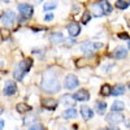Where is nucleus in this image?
<instances>
[{"label": "nucleus", "instance_id": "obj_5", "mask_svg": "<svg viewBox=\"0 0 130 130\" xmlns=\"http://www.w3.org/2000/svg\"><path fill=\"white\" fill-rule=\"evenodd\" d=\"M17 9H18V12L21 13V16L25 17V18H30V17L32 16V13H34V9H32V7H31L30 4H27V3H21V4H18Z\"/></svg>", "mask_w": 130, "mask_h": 130}, {"label": "nucleus", "instance_id": "obj_11", "mask_svg": "<svg viewBox=\"0 0 130 130\" xmlns=\"http://www.w3.org/2000/svg\"><path fill=\"white\" fill-rule=\"evenodd\" d=\"M43 107H46L47 109H50V111H55L56 108H57V100H55V99H52V98H47V99H43Z\"/></svg>", "mask_w": 130, "mask_h": 130}, {"label": "nucleus", "instance_id": "obj_24", "mask_svg": "<svg viewBox=\"0 0 130 130\" xmlns=\"http://www.w3.org/2000/svg\"><path fill=\"white\" fill-rule=\"evenodd\" d=\"M56 7H57V3L56 2H48V3L44 4V7H43V8H44V10H53Z\"/></svg>", "mask_w": 130, "mask_h": 130}, {"label": "nucleus", "instance_id": "obj_7", "mask_svg": "<svg viewBox=\"0 0 130 130\" xmlns=\"http://www.w3.org/2000/svg\"><path fill=\"white\" fill-rule=\"evenodd\" d=\"M72 98H73L74 100H77V102H86V100L90 99V94H89L87 90L81 89V90H78L77 92L72 94Z\"/></svg>", "mask_w": 130, "mask_h": 130}, {"label": "nucleus", "instance_id": "obj_23", "mask_svg": "<svg viewBox=\"0 0 130 130\" xmlns=\"http://www.w3.org/2000/svg\"><path fill=\"white\" fill-rule=\"evenodd\" d=\"M116 7L118 8V9H126L127 7H129V3L127 2H125V0H117L116 2Z\"/></svg>", "mask_w": 130, "mask_h": 130}, {"label": "nucleus", "instance_id": "obj_27", "mask_svg": "<svg viewBox=\"0 0 130 130\" xmlns=\"http://www.w3.org/2000/svg\"><path fill=\"white\" fill-rule=\"evenodd\" d=\"M52 20H53V14L52 13H47L44 16V21H52Z\"/></svg>", "mask_w": 130, "mask_h": 130}, {"label": "nucleus", "instance_id": "obj_28", "mask_svg": "<svg viewBox=\"0 0 130 130\" xmlns=\"http://www.w3.org/2000/svg\"><path fill=\"white\" fill-rule=\"evenodd\" d=\"M0 129H4V120L0 121Z\"/></svg>", "mask_w": 130, "mask_h": 130}, {"label": "nucleus", "instance_id": "obj_30", "mask_svg": "<svg viewBox=\"0 0 130 130\" xmlns=\"http://www.w3.org/2000/svg\"><path fill=\"white\" fill-rule=\"evenodd\" d=\"M127 47H129V50H130V39H127Z\"/></svg>", "mask_w": 130, "mask_h": 130}, {"label": "nucleus", "instance_id": "obj_29", "mask_svg": "<svg viewBox=\"0 0 130 130\" xmlns=\"http://www.w3.org/2000/svg\"><path fill=\"white\" fill-rule=\"evenodd\" d=\"M118 37H120V38H124V39H125V38H127V35H126V34H118Z\"/></svg>", "mask_w": 130, "mask_h": 130}, {"label": "nucleus", "instance_id": "obj_16", "mask_svg": "<svg viewBox=\"0 0 130 130\" xmlns=\"http://www.w3.org/2000/svg\"><path fill=\"white\" fill-rule=\"evenodd\" d=\"M91 10H92V14H94L95 17H102V16L104 14V12H103V9H102V7H100L99 3H95V4L92 5Z\"/></svg>", "mask_w": 130, "mask_h": 130}, {"label": "nucleus", "instance_id": "obj_13", "mask_svg": "<svg viewBox=\"0 0 130 130\" xmlns=\"http://www.w3.org/2000/svg\"><path fill=\"white\" fill-rule=\"evenodd\" d=\"M113 56H115L117 60H122V59H125V57L127 56V50L124 48V47H118V48H116Z\"/></svg>", "mask_w": 130, "mask_h": 130}, {"label": "nucleus", "instance_id": "obj_33", "mask_svg": "<svg viewBox=\"0 0 130 130\" xmlns=\"http://www.w3.org/2000/svg\"><path fill=\"white\" fill-rule=\"evenodd\" d=\"M129 4H130V0H129Z\"/></svg>", "mask_w": 130, "mask_h": 130}, {"label": "nucleus", "instance_id": "obj_21", "mask_svg": "<svg viewBox=\"0 0 130 130\" xmlns=\"http://www.w3.org/2000/svg\"><path fill=\"white\" fill-rule=\"evenodd\" d=\"M16 109H17L18 113H26L27 111L31 109V107H30V105H26V104H24V103H20V104H17Z\"/></svg>", "mask_w": 130, "mask_h": 130}, {"label": "nucleus", "instance_id": "obj_2", "mask_svg": "<svg viewBox=\"0 0 130 130\" xmlns=\"http://www.w3.org/2000/svg\"><path fill=\"white\" fill-rule=\"evenodd\" d=\"M30 67H31V59H27L26 61L18 62V65H17V67L14 68V70H13V77H14L17 81H21V79L24 78V75L29 72Z\"/></svg>", "mask_w": 130, "mask_h": 130}, {"label": "nucleus", "instance_id": "obj_32", "mask_svg": "<svg viewBox=\"0 0 130 130\" xmlns=\"http://www.w3.org/2000/svg\"><path fill=\"white\" fill-rule=\"evenodd\" d=\"M129 89H130V83H129Z\"/></svg>", "mask_w": 130, "mask_h": 130}, {"label": "nucleus", "instance_id": "obj_25", "mask_svg": "<svg viewBox=\"0 0 130 130\" xmlns=\"http://www.w3.org/2000/svg\"><path fill=\"white\" fill-rule=\"evenodd\" d=\"M90 18H91V14H90V12L87 10V12H85L83 13V16H82V24H87L89 21H90Z\"/></svg>", "mask_w": 130, "mask_h": 130}, {"label": "nucleus", "instance_id": "obj_26", "mask_svg": "<svg viewBox=\"0 0 130 130\" xmlns=\"http://www.w3.org/2000/svg\"><path fill=\"white\" fill-rule=\"evenodd\" d=\"M29 130H44V126H43L42 124H32Z\"/></svg>", "mask_w": 130, "mask_h": 130}, {"label": "nucleus", "instance_id": "obj_22", "mask_svg": "<svg viewBox=\"0 0 130 130\" xmlns=\"http://www.w3.org/2000/svg\"><path fill=\"white\" fill-rule=\"evenodd\" d=\"M100 94L103 96H108V95H112V89H111V86L109 85H103L102 86V89H100Z\"/></svg>", "mask_w": 130, "mask_h": 130}, {"label": "nucleus", "instance_id": "obj_6", "mask_svg": "<svg viewBox=\"0 0 130 130\" xmlns=\"http://www.w3.org/2000/svg\"><path fill=\"white\" fill-rule=\"evenodd\" d=\"M78 85H79L78 78L75 77V75H73V74L67 75V77H65V79H64V87L67 89V90H73V89L77 87Z\"/></svg>", "mask_w": 130, "mask_h": 130}, {"label": "nucleus", "instance_id": "obj_15", "mask_svg": "<svg viewBox=\"0 0 130 130\" xmlns=\"http://www.w3.org/2000/svg\"><path fill=\"white\" fill-rule=\"evenodd\" d=\"M99 4H100V7L103 9L104 14H109L112 12V5L109 4V2H107V0H100Z\"/></svg>", "mask_w": 130, "mask_h": 130}, {"label": "nucleus", "instance_id": "obj_10", "mask_svg": "<svg viewBox=\"0 0 130 130\" xmlns=\"http://www.w3.org/2000/svg\"><path fill=\"white\" fill-rule=\"evenodd\" d=\"M68 32H69V35L70 37H77L79 35V32H81V26L77 24V22H72L68 25Z\"/></svg>", "mask_w": 130, "mask_h": 130}, {"label": "nucleus", "instance_id": "obj_12", "mask_svg": "<svg viewBox=\"0 0 130 130\" xmlns=\"http://www.w3.org/2000/svg\"><path fill=\"white\" fill-rule=\"evenodd\" d=\"M81 115H82V117L85 118V120H90V118H92V116H94V112H92V109L90 107L82 105L81 107Z\"/></svg>", "mask_w": 130, "mask_h": 130}, {"label": "nucleus", "instance_id": "obj_9", "mask_svg": "<svg viewBox=\"0 0 130 130\" xmlns=\"http://www.w3.org/2000/svg\"><path fill=\"white\" fill-rule=\"evenodd\" d=\"M107 121L109 124H120L121 121H124V115H121L120 112H112L107 116Z\"/></svg>", "mask_w": 130, "mask_h": 130}, {"label": "nucleus", "instance_id": "obj_31", "mask_svg": "<svg viewBox=\"0 0 130 130\" xmlns=\"http://www.w3.org/2000/svg\"><path fill=\"white\" fill-rule=\"evenodd\" d=\"M111 130H118L117 127H111Z\"/></svg>", "mask_w": 130, "mask_h": 130}, {"label": "nucleus", "instance_id": "obj_19", "mask_svg": "<svg viewBox=\"0 0 130 130\" xmlns=\"http://www.w3.org/2000/svg\"><path fill=\"white\" fill-rule=\"evenodd\" d=\"M124 92H125V86H124V85H116L115 87L112 89V95H113V96L122 95Z\"/></svg>", "mask_w": 130, "mask_h": 130}, {"label": "nucleus", "instance_id": "obj_4", "mask_svg": "<svg viewBox=\"0 0 130 130\" xmlns=\"http://www.w3.org/2000/svg\"><path fill=\"white\" fill-rule=\"evenodd\" d=\"M16 21V13L13 10H5L2 14V25L4 27H10Z\"/></svg>", "mask_w": 130, "mask_h": 130}, {"label": "nucleus", "instance_id": "obj_14", "mask_svg": "<svg viewBox=\"0 0 130 130\" xmlns=\"http://www.w3.org/2000/svg\"><path fill=\"white\" fill-rule=\"evenodd\" d=\"M50 40L53 43V44H59V43L64 42V35L61 34V32H53V34H51V37H50Z\"/></svg>", "mask_w": 130, "mask_h": 130}, {"label": "nucleus", "instance_id": "obj_18", "mask_svg": "<svg viewBox=\"0 0 130 130\" xmlns=\"http://www.w3.org/2000/svg\"><path fill=\"white\" fill-rule=\"evenodd\" d=\"M75 116H77V111H75L74 108H69V109L62 112V117L68 118V120H70V118H75Z\"/></svg>", "mask_w": 130, "mask_h": 130}, {"label": "nucleus", "instance_id": "obj_17", "mask_svg": "<svg viewBox=\"0 0 130 130\" xmlns=\"http://www.w3.org/2000/svg\"><path fill=\"white\" fill-rule=\"evenodd\" d=\"M111 109H112L113 112H120V111H124V109H125V103H124V102H120V100H116V102L112 104Z\"/></svg>", "mask_w": 130, "mask_h": 130}, {"label": "nucleus", "instance_id": "obj_1", "mask_svg": "<svg viewBox=\"0 0 130 130\" xmlns=\"http://www.w3.org/2000/svg\"><path fill=\"white\" fill-rule=\"evenodd\" d=\"M40 87H42L43 91L50 92V94H56V92H59V90H60V83H59V79H57L56 73H53L52 70H47V72L43 73Z\"/></svg>", "mask_w": 130, "mask_h": 130}, {"label": "nucleus", "instance_id": "obj_20", "mask_svg": "<svg viewBox=\"0 0 130 130\" xmlns=\"http://www.w3.org/2000/svg\"><path fill=\"white\" fill-rule=\"evenodd\" d=\"M95 109H96V112L99 113V115H103V113L105 112V109H107V103H104V102H98V103L95 104Z\"/></svg>", "mask_w": 130, "mask_h": 130}, {"label": "nucleus", "instance_id": "obj_3", "mask_svg": "<svg viewBox=\"0 0 130 130\" xmlns=\"http://www.w3.org/2000/svg\"><path fill=\"white\" fill-rule=\"evenodd\" d=\"M103 44L102 43H95V42H85L81 44V51L85 53V55H91V53L95 50H99L102 48Z\"/></svg>", "mask_w": 130, "mask_h": 130}, {"label": "nucleus", "instance_id": "obj_8", "mask_svg": "<svg viewBox=\"0 0 130 130\" xmlns=\"http://www.w3.org/2000/svg\"><path fill=\"white\" fill-rule=\"evenodd\" d=\"M3 92H4V95H7V96H12V95H14V94L17 92V86H16V83L12 82V81H7V82H5V86H4Z\"/></svg>", "mask_w": 130, "mask_h": 130}]
</instances>
